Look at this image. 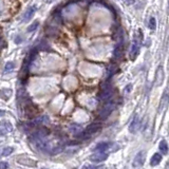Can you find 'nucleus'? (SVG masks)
Instances as JSON below:
<instances>
[{"label":"nucleus","mask_w":169,"mask_h":169,"mask_svg":"<svg viewBox=\"0 0 169 169\" xmlns=\"http://www.w3.org/2000/svg\"><path fill=\"white\" fill-rule=\"evenodd\" d=\"M158 149L162 154H167L169 152V146L167 144V142L165 140H162L158 144Z\"/></svg>","instance_id":"nucleus-10"},{"label":"nucleus","mask_w":169,"mask_h":169,"mask_svg":"<svg viewBox=\"0 0 169 169\" xmlns=\"http://www.w3.org/2000/svg\"><path fill=\"white\" fill-rule=\"evenodd\" d=\"M9 165L5 164V163H0V168H8Z\"/></svg>","instance_id":"nucleus-18"},{"label":"nucleus","mask_w":169,"mask_h":169,"mask_svg":"<svg viewBox=\"0 0 169 169\" xmlns=\"http://www.w3.org/2000/svg\"><path fill=\"white\" fill-rule=\"evenodd\" d=\"M164 77H165L164 69H163V67H158V70H156V75H155V84L158 87H161L163 84Z\"/></svg>","instance_id":"nucleus-4"},{"label":"nucleus","mask_w":169,"mask_h":169,"mask_svg":"<svg viewBox=\"0 0 169 169\" xmlns=\"http://www.w3.org/2000/svg\"><path fill=\"white\" fill-rule=\"evenodd\" d=\"M123 51H124V47H123V41H119L118 44H117V46L115 47L114 49V56L115 57H121V54H123Z\"/></svg>","instance_id":"nucleus-12"},{"label":"nucleus","mask_w":169,"mask_h":169,"mask_svg":"<svg viewBox=\"0 0 169 169\" xmlns=\"http://www.w3.org/2000/svg\"><path fill=\"white\" fill-rule=\"evenodd\" d=\"M145 161H146V152L140 151L139 153L135 155L134 160H133V167H135V168H141V167H143Z\"/></svg>","instance_id":"nucleus-2"},{"label":"nucleus","mask_w":169,"mask_h":169,"mask_svg":"<svg viewBox=\"0 0 169 169\" xmlns=\"http://www.w3.org/2000/svg\"><path fill=\"white\" fill-rule=\"evenodd\" d=\"M13 148H11V147H7V148H5L3 149V151H2V154L3 155H9L10 153H12L13 152Z\"/></svg>","instance_id":"nucleus-16"},{"label":"nucleus","mask_w":169,"mask_h":169,"mask_svg":"<svg viewBox=\"0 0 169 169\" xmlns=\"http://www.w3.org/2000/svg\"><path fill=\"white\" fill-rule=\"evenodd\" d=\"M14 67H15V65H14V63H8L7 65H5V73H8V72H11L12 70L14 69Z\"/></svg>","instance_id":"nucleus-14"},{"label":"nucleus","mask_w":169,"mask_h":169,"mask_svg":"<svg viewBox=\"0 0 169 169\" xmlns=\"http://www.w3.org/2000/svg\"><path fill=\"white\" fill-rule=\"evenodd\" d=\"M21 40H22L21 38H18V37H17V38H16V40H15V41H16V44H18V41H19V42H20V41H21Z\"/></svg>","instance_id":"nucleus-19"},{"label":"nucleus","mask_w":169,"mask_h":169,"mask_svg":"<svg viewBox=\"0 0 169 169\" xmlns=\"http://www.w3.org/2000/svg\"><path fill=\"white\" fill-rule=\"evenodd\" d=\"M168 103H169V94H168V92L165 91L164 95H163L162 100H161L160 106H158V112L162 113L163 111L167 108V105H168Z\"/></svg>","instance_id":"nucleus-7"},{"label":"nucleus","mask_w":169,"mask_h":169,"mask_svg":"<svg viewBox=\"0 0 169 169\" xmlns=\"http://www.w3.org/2000/svg\"><path fill=\"white\" fill-rule=\"evenodd\" d=\"M140 126H141V119L137 115H135L132 121H131L130 125H129V131L131 133H137L140 129Z\"/></svg>","instance_id":"nucleus-3"},{"label":"nucleus","mask_w":169,"mask_h":169,"mask_svg":"<svg viewBox=\"0 0 169 169\" xmlns=\"http://www.w3.org/2000/svg\"><path fill=\"white\" fill-rule=\"evenodd\" d=\"M113 109H114V105L111 104V103L110 104H107L106 106H105V108L100 111V117H102V118H107V117L112 113Z\"/></svg>","instance_id":"nucleus-5"},{"label":"nucleus","mask_w":169,"mask_h":169,"mask_svg":"<svg viewBox=\"0 0 169 169\" xmlns=\"http://www.w3.org/2000/svg\"><path fill=\"white\" fill-rule=\"evenodd\" d=\"M140 54V44L137 40H134L132 42V46H131V51H130V58L135 59L137 57V55Z\"/></svg>","instance_id":"nucleus-8"},{"label":"nucleus","mask_w":169,"mask_h":169,"mask_svg":"<svg viewBox=\"0 0 169 169\" xmlns=\"http://www.w3.org/2000/svg\"><path fill=\"white\" fill-rule=\"evenodd\" d=\"M162 153L161 152H156V153H154L153 155H152V158H150V165L151 166H156V165H158L161 162H162Z\"/></svg>","instance_id":"nucleus-9"},{"label":"nucleus","mask_w":169,"mask_h":169,"mask_svg":"<svg viewBox=\"0 0 169 169\" xmlns=\"http://www.w3.org/2000/svg\"><path fill=\"white\" fill-rule=\"evenodd\" d=\"M108 148H109V144L106 143V142H103V143L97 144V146L95 147V150H96V151L104 152V151H106Z\"/></svg>","instance_id":"nucleus-13"},{"label":"nucleus","mask_w":169,"mask_h":169,"mask_svg":"<svg viewBox=\"0 0 169 169\" xmlns=\"http://www.w3.org/2000/svg\"><path fill=\"white\" fill-rule=\"evenodd\" d=\"M35 12H36V7H31L30 9L28 10V11L24 13V15H23V21H28V20H30L31 18L34 16V14H35Z\"/></svg>","instance_id":"nucleus-11"},{"label":"nucleus","mask_w":169,"mask_h":169,"mask_svg":"<svg viewBox=\"0 0 169 169\" xmlns=\"http://www.w3.org/2000/svg\"><path fill=\"white\" fill-rule=\"evenodd\" d=\"M38 26V22H34L33 24H31L30 28H28V32H33L34 30H36Z\"/></svg>","instance_id":"nucleus-17"},{"label":"nucleus","mask_w":169,"mask_h":169,"mask_svg":"<svg viewBox=\"0 0 169 169\" xmlns=\"http://www.w3.org/2000/svg\"><path fill=\"white\" fill-rule=\"evenodd\" d=\"M100 129V124H98V123L91 124V125L88 126L87 128L84 129V132L78 135V137H80V139H87V137H90V135L97 132Z\"/></svg>","instance_id":"nucleus-1"},{"label":"nucleus","mask_w":169,"mask_h":169,"mask_svg":"<svg viewBox=\"0 0 169 169\" xmlns=\"http://www.w3.org/2000/svg\"><path fill=\"white\" fill-rule=\"evenodd\" d=\"M156 26V22H155V18L154 17H151L149 20V28L151 29V30H154Z\"/></svg>","instance_id":"nucleus-15"},{"label":"nucleus","mask_w":169,"mask_h":169,"mask_svg":"<svg viewBox=\"0 0 169 169\" xmlns=\"http://www.w3.org/2000/svg\"><path fill=\"white\" fill-rule=\"evenodd\" d=\"M107 158H108V154L100 151L98 153H94L93 155L90 156V160L94 163H100V162H104L105 160H107Z\"/></svg>","instance_id":"nucleus-6"}]
</instances>
